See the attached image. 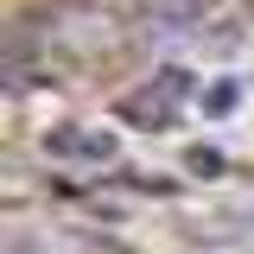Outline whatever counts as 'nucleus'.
<instances>
[{
    "label": "nucleus",
    "mask_w": 254,
    "mask_h": 254,
    "mask_svg": "<svg viewBox=\"0 0 254 254\" xmlns=\"http://www.w3.org/2000/svg\"><path fill=\"white\" fill-rule=\"evenodd\" d=\"M172 108H178V83L121 95V121H140V127H165V121H172Z\"/></svg>",
    "instance_id": "obj_1"
},
{
    "label": "nucleus",
    "mask_w": 254,
    "mask_h": 254,
    "mask_svg": "<svg viewBox=\"0 0 254 254\" xmlns=\"http://www.w3.org/2000/svg\"><path fill=\"white\" fill-rule=\"evenodd\" d=\"M159 13H172V19H197L203 6H216V0H153Z\"/></svg>",
    "instance_id": "obj_2"
},
{
    "label": "nucleus",
    "mask_w": 254,
    "mask_h": 254,
    "mask_svg": "<svg viewBox=\"0 0 254 254\" xmlns=\"http://www.w3.org/2000/svg\"><path fill=\"white\" fill-rule=\"evenodd\" d=\"M6 254H38V248H26V242H13V248H6Z\"/></svg>",
    "instance_id": "obj_3"
}]
</instances>
